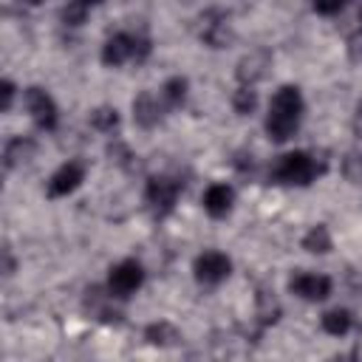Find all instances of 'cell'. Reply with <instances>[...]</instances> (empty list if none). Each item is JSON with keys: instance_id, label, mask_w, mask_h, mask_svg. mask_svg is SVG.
Returning <instances> with one entry per match:
<instances>
[{"instance_id": "9c48e42d", "label": "cell", "mask_w": 362, "mask_h": 362, "mask_svg": "<svg viewBox=\"0 0 362 362\" xmlns=\"http://www.w3.org/2000/svg\"><path fill=\"white\" fill-rule=\"evenodd\" d=\"M82 181H85V167H82L79 161H68V164H62V167L51 175V181H48V195H51V198H65V195H71Z\"/></svg>"}, {"instance_id": "52a82bcc", "label": "cell", "mask_w": 362, "mask_h": 362, "mask_svg": "<svg viewBox=\"0 0 362 362\" xmlns=\"http://www.w3.org/2000/svg\"><path fill=\"white\" fill-rule=\"evenodd\" d=\"M288 288H291L297 297L308 300V303H320V300H325V297L331 294L334 283H331V277H325V274L297 272V274L288 280Z\"/></svg>"}, {"instance_id": "cb8c5ba5", "label": "cell", "mask_w": 362, "mask_h": 362, "mask_svg": "<svg viewBox=\"0 0 362 362\" xmlns=\"http://www.w3.org/2000/svg\"><path fill=\"white\" fill-rule=\"evenodd\" d=\"M82 3H85V6H99L102 0H82Z\"/></svg>"}, {"instance_id": "ffe728a7", "label": "cell", "mask_w": 362, "mask_h": 362, "mask_svg": "<svg viewBox=\"0 0 362 362\" xmlns=\"http://www.w3.org/2000/svg\"><path fill=\"white\" fill-rule=\"evenodd\" d=\"M28 153H31V141H23V139L8 141V144H6V167H14V164L23 161Z\"/></svg>"}, {"instance_id": "7a4b0ae2", "label": "cell", "mask_w": 362, "mask_h": 362, "mask_svg": "<svg viewBox=\"0 0 362 362\" xmlns=\"http://www.w3.org/2000/svg\"><path fill=\"white\" fill-rule=\"evenodd\" d=\"M317 173H320V167L305 150H294V153L280 156L274 170H272L274 181L277 184H288V187H305V184H311L317 178Z\"/></svg>"}, {"instance_id": "ac0fdd59", "label": "cell", "mask_w": 362, "mask_h": 362, "mask_svg": "<svg viewBox=\"0 0 362 362\" xmlns=\"http://www.w3.org/2000/svg\"><path fill=\"white\" fill-rule=\"evenodd\" d=\"M90 124H93L96 130H102V133H110V130L119 124L116 107H96V110L90 113Z\"/></svg>"}, {"instance_id": "30bf717a", "label": "cell", "mask_w": 362, "mask_h": 362, "mask_svg": "<svg viewBox=\"0 0 362 362\" xmlns=\"http://www.w3.org/2000/svg\"><path fill=\"white\" fill-rule=\"evenodd\" d=\"M201 40L209 42L212 48H223V45L232 40L229 17L221 14V11H206V14L201 17Z\"/></svg>"}, {"instance_id": "4fadbf2b", "label": "cell", "mask_w": 362, "mask_h": 362, "mask_svg": "<svg viewBox=\"0 0 362 362\" xmlns=\"http://www.w3.org/2000/svg\"><path fill=\"white\" fill-rule=\"evenodd\" d=\"M133 119H136L141 127L158 124V119H161V105H158V99H156L150 90H144V93H139V96L133 99Z\"/></svg>"}, {"instance_id": "ba28073f", "label": "cell", "mask_w": 362, "mask_h": 362, "mask_svg": "<svg viewBox=\"0 0 362 362\" xmlns=\"http://www.w3.org/2000/svg\"><path fill=\"white\" fill-rule=\"evenodd\" d=\"M25 110L34 119L37 127H42V130L57 127V105L42 88H28L25 90Z\"/></svg>"}, {"instance_id": "277c9868", "label": "cell", "mask_w": 362, "mask_h": 362, "mask_svg": "<svg viewBox=\"0 0 362 362\" xmlns=\"http://www.w3.org/2000/svg\"><path fill=\"white\" fill-rule=\"evenodd\" d=\"M141 283H144V269L133 257L119 260L107 274V291H110V297H119V300H127L130 294H136L141 288Z\"/></svg>"}, {"instance_id": "e0dca14e", "label": "cell", "mask_w": 362, "mask_h": 362, "mask_svg": "<svg viewBox=\"0 0 362 362\" xmlns=\"http://www.w3.org/2000/svg\"><path fill=\"white\" fill-rule=\"evenodd\" d=\"M161 102L170 105V107H178L184 99H187V79L184 76H170L164 85H161Z\"/></svg>"}, {"instance_id": "3957f363", "label": "cell", "mask_w": 362, "mask_h": 362, "mask_svg": "<svg viewBox=\"0 0 362 362\" xmlns=\"http://www.w3.org/2000/svg\"><path fill=\"white\" fill-rule=\"evenodd\" d=\"M150 51V42L144 37H136V34H127V31H119L113 34L105 45H102V62L107 68H119L124 65L127 59H144Z\"/></svg>"}, {"instance_id": "2e32d148", "label": "cell", "mask_w": 362, "mask_h": 362, "mask_svg": "<svg viewBox=\"0 0 362 362\" xmlns=\"http://www.w3.org/2000/svg\"><path fill=\"white\" fill-rule=\"evenodd\" d=\"M303 249H305V252H314V255L331 252V235H328V229H325L322 223L311 226V229L305 232V238H303Z\"/></svg>"}, {"instance_id": "5b68a950", "label": "cell", "mask_w": 362, "mask_h": 362, "mask_svg": "<svg viewBox=\"0 0 362 362\" xmlns=\"http://www.w3.org/2000/svg\"><path fill=\"white\" fill-rule=\"evenodd\" d=\"M178 195H181V181H175V178H170V175H153V178H147L144 201H147V206H150L156 215L173 212Z\"/></svg>"}, {"instance_id": "6da1fadb", "label": "cell", "mask_w": 362, "mask_h": 362, "mask_svg": "<svg viewBox=\"0 0 362 362\" xmlns=\"http://www.w3.org/2000/svg\"><path fill=\"white\" fill-rule=\"evenodd\" d=\"M303 119V93L297 85H283L274 90L266 113V133L274 141H286L297 133Z\"/></svg>"}, {"instance_id": "9a60e30c", "label": "cell", "mask_w": 362, "mask_h": 362, "mask_svg": "<svg viewBox=\"0 0 362 362\" xmlns=\"http://www.w3.org/2000/svg\"><path fill=\"white\" fill-rule=\"evenodd\" d=\"M144 339H147L150 345H161V348H167V345H175V342L181 339V334H178L175 325H170V322H153V325H147Z\"/></svg>"}, {"instance_id": "7c38bea8", "label": "cell", "mask_w": 362, "mask_h": 362, "mask_svg": "<svg viewBox=\"0 0 362 362\" xmlns=\"http://www.w3.org/2000/svg\"><path fill=\"white\" fill-rule=\"evenodd\" d=\"M266 68H269V54L266 51H249L238 62V79H240V85H252V82L263 79L266 76Z\"/></svg>"}, {"instance_id": "44dd1931", "label": "cell", "mask_w": 362, "mask_h": 362, "mask_svg": "<svg viewBox=\"0 0 362 362\" xmlns=\"http://www.w3.org/2000/svg\"><path fill=\"white\" fill-rule=\"evenodd\" d=\"M88 8H90V6H85L82 0H74V3H68V6L62 8V20H65L68 25H79V23H85Z\"/></svg>"}, {"instance_id": "7402d4cb", "label": "cell", "mask_w": 362, "mask_h": 362, "mask_svg": "<svg viewBox=\"0 0 362 362\" xmlns=\"http://www.w3.org/2000/svg\"><path fill=\"white\" fill-rule=\"evenodd\" d=\"M311 6H314L317 14L331 17V14H339V11L348 6V0H311Z\"/></svg>"}, {"instance_id": "5bb4252c", "label": "cell", "mask_w": 362, "mask_h": 362, "mask_svg": "<svg viewBox=\"0 0 362 362\" xmlns=\"http://www.w3.org/2000/svg\"><path fill=\"white\" fill-rule=\"evenodd\" d=\"M351 325H354V317L345 308H331L322 314V331L331 337H345L351 331Z\"/></svg>"}, {"instance_id": "8fae6325", "label": "cell", "mask_w": 362, "mask_h": 362, "mask_svg": "<svg viewBox=\"0 0 362 362\" xmlns=\"http://www.w3.org/2000/svg\"><path fill=\"white\" fill-rule=\"evenodd\" d=\"M235 204V189L229 184H209L204 192V209L209 218H226Z\"/></svg>"}, {"instance_id": "d4e9b609", "label": "cell", "mask_w": 362, "mask_h": 362, "mask_svg": "<svg viewBox=\"0 0 362 362\" xmlns=\"http://www.w3.org/2000/svg\"><path fill=\"white\" fill-rule=\"evenodd\" d=\"M359 28H362V11H359Z\"/></svg>"}, {"instance_id": "d6986e66", "label": "cell", "mask_w": 362, "mask_h": 362, "mask_svg": "<svg viewBox=\"0 0 362 362\" xmlns=\"http://www.w3.org/2000/svg\"><path fill=\"white\" fill-rule=\"evenodd\" d=\"M232 105H235V110H238L240 116L252 113V110H255V105H257V96H255L252 85H243V88H238V90H235V96H232Z\"/></svg>"}, {"instance_id": "603a6c76", "label": "cell", "mask_w": 362, "mask_h": 362, "mask_svg": "<svg viewBox=\"0 0 362 362\" xmlns=\"http://www.w3.org/2000/svg\"><path fill=\"white\" fill-rule=\"evenodd\" d=\"M11 99H14V85L6 79V82H3V105H0V107L8 110V107H11Z\"/></svg>"}, {"instance_id": "8992f818", "label": "cell", "mask_w": 362, "mask_h": 362, "mask_svg": "<svg viewBox=\"0 0 362 362\" xmlns=\"http://www.w3.org/2000/svg\"><path fill=\"white\" fill-rule=\"evenodd\" d=\"M229 272H232V260L223 252H215V249L201 252L192 263V274L201 286H218L221 280L229 277Z\"/></svg>"}]
</instances>
